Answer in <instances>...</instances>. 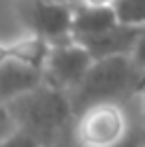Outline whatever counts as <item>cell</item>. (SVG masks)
<instances>
[{"label": "cell", "instance_id": "7a4b0ae2", "mask_svg": "<svg viewBox=\"0 0 145 147\" xmlns=\"http://www.w3.org/2000/svg\"><path fill=\"white\" fill-rule=\"evenodd\" d=\"M145 85V70L132 62L128 53L94 58L83 79L68 92L73 111L96 102H130Z\"/></svg>", "mask_w": 145, "mask_h": 147}, {"label": "cell", "instance_id": "9a60e30c", "mask_svg": "<svg viewBox=\"0 0 145 147\" xmlns=\"http://www.w3.org/2000/svg\"><path fill=\"white\" fill-rule=\"evenodd\" d=\"M58 2H77V0H58Z\"/></svg>", "mask_w": 145, "mask_h": 147}, {"label": "cell", "instance_id": "277c9868", "mask_svg": "<svg viewBox=\"0 0 145 147\" xmlns=\"http://www.w3.org/2000/svg\"><path fill=\"white\" fill-rule=\"evenodd\" d=\"M92 60V53L73 36L60 43H51L43 60V79L53 88L71 92L83 79Z\"/></svg>", "mask_w": 145, "mask_h": 147}, {"label": "cell", "instance_id": "5bb4252c", "mask_svg": "<svg viewBox=\"0 0 145 147\" xmlns=\"http://www.w3.org/2000/svg\"><path fill=\"white\" fill-rule=\"evenodd\" d=\"M139 117H141V121H143V126H145V85H143V90L139 92Z\"/></svg>", "mask_w": 145, "mask_h": 147}, {"label": "cell", "instance_id": "30bf717a", "mask_svg": "<svg viewBox=\"0 0 145 147\" xmlns=\"http://www.w3.org/2000/svg\"><path fill=\"white\" fill-rule=\"evenodd\" d=\"M113 9L122 22L145 26V0H113Z\"/></svg>", "mask_w": 145, "mask_h": 147}, {"label": "cell", "instance_id": "6da1fadb", "mask_svg": "<svg viewBox=\"0 0 145 147\" xmlns=\"http://www.w3.org/2000/svg\"><path fill=\"white\" fill-rule=\"evenodd\" d=\"M4 107L11 115L15 128L30 134L41 147L66 134L75 119L68 92L53 88L47 81L9 100Z\"/></svg>", "mask_w": 145, "mask_h": 147}, {"label": "cell", "instance_id": "9c48e42d", "mask_svg": "<svg viewBox=\"0 0 145 147\" xmlns=\"http://www.w3.org/2000/svg\"><path fill=\"white\" fill-rule=\"evenodd\" d=\"M47 47H49V43H45L36 34H28V36L13 38V40H0V62H4V60H22V62H28V64L43 68Z\"/></svg>", "mask_w": 145, "mask_h": 147}, {"label": "cell", "instance_id": "7c38bea8", "mask_svg": "<svg viewBox=\"0 0 145 147\" xmlns=\"http://www.w3.org/2000/svg\"><path fill=\"white\" fill-rule=\"evenodd\" d=\"M13 130H15V124H13L11 115H9V111H7L4 105H0V141L7 134H11Z\"/></svg>", "mask_w": 145, "mask_h": 147}, {"label": "cell", "instance_id": "ba28073f", "mask_svg": "<svg viewBox=\"0 0 145 147\" xmlns=\"http://www.w3.org/2000/svg\"><path fill=\"white\" fill-rule=\"evenodd\" d=\"M119 22L113 4H92V2H73V24H71V36L83 38L92 36L96 32H103L109 26Z\"/></svg>", "mask_w": 145, "mask_h": 147}, {"label": "cell", "instance_id": "3957f363", "mask_svg": "<svg viewBox=\"0 0 145 147\" xmlns=\"http://www.w3.org/2000/svg\"><path fill=\"white\" fill-rule=\"evenodd\" d=\"M134 119L128 102H96L75 113L71 132L79 147H115Z\"/></svg>", "mask_w": 145, "mask_h": 147}, {"label": "cell", "instance_id": "5b68a950", "mask_svg": "<svg viewBox=\"0 0 145 147\" xmlns=\"http://www.w3.org/2000/svg\"><path fill=\"white\" fill-rule=\"evenodd\" d=\"M17 13L30 34L45 43H60L71 38L73 2L58 0H17Z\"/></svg>", "mask_w": 145, "mask_h": 147}, {"label": "cell", "instance_id": "52a82bcc", "mask_svg": "<svg viewBox=\"0 0 145 147\" xmlns=\"http://www.w3.org/2000/svg\"><path fill=\"white\" fill-rule=\"evenodd\" d=\"M43 68L22 60H4L0 62V105L17 98L19 94L43 83Z\"/></svg>", "mask_w": 145, "mask_h": 147}, {"label": "cell", "instance_id": "8992f818", "mask_svg": "<svg viewBox=\"0 0 145 147\" xmlns=\"http://www.w3.org/2000/svg\"><path fill=\"white\" fill-rule=\"evenodd\" d=\"M143 26L137 24H128V22H115L113 26H109L103 32H96L92 36H83V38H75L92 53V58H107V55H122V53H130L134 40H137L139 32Z\"/></svg>", "mask_w": 145, "mask_h": 147}, {"label": "cell", "instance_id": "8fae6325", "mask_svg": "<svg viewBox=\"0 0 145 147\" xmlns=\"http://www.w3.org/2000/svg\"><path fill=\"white\" fill-rule=\"evenodd\" d=\"M128 55L132 58V62L137 64L139 68L145 70V26L141 28V32H139V36L134 40V45H132V49H130Z\"/></svg>", "mask_w": 145, "mask_h": 147}, {"label": "cell", "instance_id": "4fadbf2b", "mask_svg": "<svg viewBox=\"0 0 145 147\" xmlns=\"http://www.w3.org/2000/svg\"><path fill=\"white\" fill-rule=\"evenodd\" d=\"M43 147H79V145H77V141L73 139V132H71V130H68L66 134L58 136V139L49 141V143H45Z\"/></svg>", "mask_w": 145, "mask_h": 147}]
</instances>
